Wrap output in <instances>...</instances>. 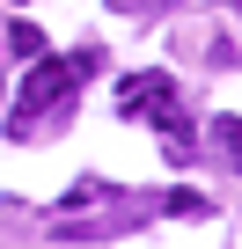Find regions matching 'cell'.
Here are the masks:
<instances>
[{"label": "cell", "mask_w": 242, "mask_h": 249, "mask_svg": "<svg viewBox=\"0 0 242 249\" xmlns=\"http://www.w3.org/2000/svg\"><path fill=\"white\" fill-rule=\"evenodd\" d=\"M88 66H95V59H52V52H37V59H30V81H22V103H15V117H8V132H30L37 110L59 103V95L74 88V73H88Z\"/></svg>", "instance_id": "1"}, {"label": "cell", "mask_w": 242, "mask_h": 249, "mask_svg": "<svg viewBox=\"0 0 242 249\" xmlns=\"http://www.w3.org/2000/svg\"><path fill=\"white\" fill-rule=\"evenodd\" d=\"M213 147L227 154V169H242V117H213Z\"/></svg>", "instance_id": "2"}, {"label": "cell", "mask_w": 242, "mask_h": 249, "mask_svg": "<svg viewBox=\"0 0 242 249\" xmlns=\"http://www.w3.org/2000/svg\"><path fill=\"white\" fill-rule=\"evenodd\" d=\"M8 44H15L22 59H37V52H44V30H37V22H15V30H8Z\"/></svg>", "instance_id": "3"}, {"label": "cell", "mask_w": 242, "mask_h": 249, "mask_svg": "<svg viewBox=\"0 0 242 249\" xmlns=\"http://www.w3.org/2000/svg\"><path fill=\"white\" fill-rule=\"evenodd\" d=\"M162 213H205V198H198V191H169V198H162Z\"/></svg>", "instance_id": "4"}]
</instances>
